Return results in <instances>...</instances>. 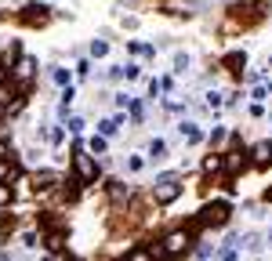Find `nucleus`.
<instances>
[{"instance_id": "f257e3e1", "label": "nucleus", "mask_w": 272, "mask_h": 261, "mask_svg": "<svg viewBox=\"0 0 272 261\" xmlns=\"http://www.w3.org/2000/svg\"><path fill=\"white\" fill-rule=\"evenodd\" d=\"M268 11V0H239V4L232 8V15L239 22H261Z\"/></svg>"}, {"instance_id": "f03ea898", "label": "nucleus", "mask_w": 272, "mask_h": 261, "mask_svg": "<svg viewBox=\"0 0 272 261\" xmlns=\"http://www.w3.org/2000/svg\"><path fill=\"white\" fill-rule=\"evenodd\" d=\"M153 196H156V203H174V199L181 196V181H178V174H163L156 185H153Z\"/></svg>"}, {"instance_id": "7ed1b4c3", "label": "nucleus", "mask_w": 272, "mask_h": 261, "mask_svg": "<svg viewBox=\"0 0 272 261\" xmlns=\"http://www.w3.org/2000/svg\"><path fill=\"white\" fill-rule=\"evenodd\" d=\"M229 221V203H207L200 214H196V225H225Z\"/></svg>"}, {"instance_id": "20e7f679", "label": "nucleus", "mask_w": 272, "mask_h": 261, "mask_svg": "<svg viewBox=\"0 0 272 261\" xmlns=\"http://www.w3.org/2000/svg\"><path fill=\"white\" fill-rule=\"evenodd\" d=\"M73 171H77L80 181H95V178H98V160L91 156V152H77V160H73Z\"/></svg>"}, {"instance_id": "39448f33", "label": "nucleus", "mask_w": 272, "mask_h": 261, "mask_svg": "<svg viewBox=\"0 0 272 261\" xmlns=\"http://www.w3.org/2000/svg\"><path fill=\"white\" fill-rule=\"evenodd\" d=\"M192 247V236L185 232V228H178V232H171L167 239H163V254H185Z\"/></svg>"}, {"instance_id": "423d86ee", "label": "nucleus", "mask_w": 272, "mask_h": 261, "mask_svg": "<svg viewBox=\"0 0 272 261\" xmlns=\"http://www.w3.org/2000/svg\"><path fill=\"white\" fill-rule=\"evenodd\" d=\"M48 8H44V4H29V8H22V15H19V19L26 22V26H44V22H48Z\"/></svg>"}, {"instance_id": "0eeeda50", "label": "nucleus", "mask_w": 272, "mask_h": 261, "mask_svg": "<svg viewBox=\"0 0 272 261\" xmlns=\"http://www.w3.org/2000/svg\"><path fill=\"white\" fill-rule=\"evenodd\" d=\"M178 131H181V138H185L189 145H200V142H203V131H200V124H192V120H185V124H181Z\"/></svg>"}, {"instance_id": "6e6552de", "label": "nucleus", "mask_w": 272, "mask_h": 261, "mask_svg": "<svg viewBox=\"0 0 272 261\" xmlns=\"http://www.w3.org/2000/svg\"><path fill=\"white\" fill-rule=\"evenodd\" d=\"M48 250H51V254H62V250H66V232H62V228L48 232Z\"/></svg>"}, {"instance_id": "1a4fd4ad", "label": "nucleus", "mask_w": 272, "mask_h": 261, "mask_svg": "<svg viewBox=\"0 0 272 261\" xmlns=\"http://www.w3.org/2000/svg\"><path fill=\"white\" fill-rule=\"evenodd\" d=\"M247 66V55H239V51H232V55H225V69H232V73H239Z\"/></svg>"}, {"instance_id": "9d476101", "label": "nucleus", "mask_w": 272, "mask_h": 261, "mask_svg": "<svg viewBox=\"0 0 272 261\" xmlns=\"http://www.w3.org/2000/svg\"><path fill=\"white\" fill-rule=\"evenodd\" d=\"M221 167H225L229 174H236L239 167H243V156H239V152H229V156H221Z\"/></svg>"}, {"instance_id": "9b49d317", "label": "nucleus", "mask_w": 272, "mask_h": 261, "mask_svg": "<svg viewBox=\"0 0 272 261\" xmlns=\"http://www.w3.org/2000/svg\"><path fill=\"white\" fill-rule=\"evenodd\" d=\"M250 156H254V163H268V160H272V145H268V142L254 145V152H250Z\"/></svg>"}, {"instance_id": "f8f14e48", "label": "nucleus", "mask_w": 272, "mask_h": 261, "mask_svg": "<svg viewBox=\"0 0 272 261\" xmlns=\"http://www.w3.org/2000/svg\"><path fill=\"white\" fill-rule=\"evenodd\" d=\"M51 185H58V174H51V171H44V174H37V189H40V192H48Z\"/></svg>"}, {"instance_id": "ddd939ff", "label": "nucleus", "mask_w": 272, "mask_h": 261, "mask_svg": "<svg viewBox=\"0 0 272 261\" xmlns=\"http://www.w3.org/2000/svg\"><path fill=\"white\" fill-rule=\"evenodd\" d=\"M120 124H124V120H102V124H98V134H105V138H113V134L120 131Z\"/></svg>"}, {"instance_id": "4468645a", "label": "nucleus", "mask_w": 272, "mask_h": 261, "mask_svg": "<svg viewBox=\"0 0 272 261\" xmlns=\"http://www.w3.org/2000/svg\"><path fill=\"white\" fill-rule=\"evenodd\" d=\"M149 156H153V160H163V156H167V145H163L160 138H153V142H149Z\"/></svg>"}, {"instance_id": "2eb2a0df", "label": "nucleus", "mask_w": 272, "mask_h": 261, "mask_svg": "<svg viewBox=\"0 0 272 261\" xmlns=\"http://www.w3.org/2000/svg\"><path fill=\"white\" fill-rule=\"evenodd\" d=\"M19 178V163H0V181H15Z\"/></svg>"}, {"instance_id": "dca6fc26", "label": "nucleus", "mask_w": 272, "mask_h": 261, "mask_svg": "<svg viewBox=\"0 0 272 261\" xmlns=\"http://www.w3.org/2000/svg\"><path fill=\"white\" fill-rule=\"evenodd\" d=\"M33 69H37L33 58H22V66H19V73H15V76H19V80H29V76H33Z\"/></svg>"}, {"instance_id": "f3484780", "label": "nucleus", "mask_w": 272, "mask_h": 261, "mask_svg": "<svg viewBox=\"0 0 272 261\" xmlns=\"http://www.w3.org/2000/svg\"><path fill=\"white\" fill-rule=\"evenodd\" d=\"M203 102H207V109H210V113H218L221 105H225V102H221V95H218V91H207V98H203Z\"/></svg>"}, {"instance_id": "a211bd4d", "label": "nucleus", "mask_w": 272, "mask_h": 261, "mask_svg": "<svg viewBox=\"0 0 272 261\" xmlns=\"http://www.w3.org/2000/svg\"><path fill=\"white\" fill-rule=\"evenodd\" d=\"M189 62H192V58H189L185 51H178V55H174V73H185V69H189Z\"/></svg>"}, {"instance_id": "6ab92c4d", "label": "nucleus", "mask_w": 272, "mask_h": 261, "mask_svg": "<svg viewBox=\"0 0 272 261\" xmlns=\"http://www.w3.org/2000/svg\"><path fill=\"white\" fill-rule=\"evenodd\" d=\"M19 55H22V48H19V40H11V48L4 51V62L11 66V62H15V58H19Z\"/></svg>"}, {"instance_id": "aec40b11", "label": "nucleus", "mask_w": 272, "mask_h": 261, "mask_svg": "<svg viewBox=\"0 0 272 261\" xmlns=\"http://www.w3.org/2000/svg\"><path fill=\"white\" fill-rule=\"evenodd\" d=\"M51 76H55V84H62V87L69 84V69H62V66H55V69H51Z\"/></svg>"}, {"instance_id": "412c9836", "label": "nucleus", "mask_w": 272, "mask_h": 261, "mask_svg": "<svg viewBox=\"0 0 272 261\" xmlns=\"http://www.w3.org/2000/svg\"><path fill=\"white\" fill-rule=\"evenodd\" d=\"M91 55H95V58H105V55H109V44L95 40V44H91Z\"/></svg>"}, {"instance_id": "4be33fe9", "label": "nucleus", "mask_w": 272, "mask_h": 261, "mask_svg": "<svg viewBox=\"0 0 272 261\" xmlns=\"http://www.w3.org/2000/svg\"><path fill=\"white\" fill-rule=\"evenodd\" d=\"M11 196H15V192L8 189V181H0V207H8V203H11Z\"/></svg>"}, {"instance_id": "5701e85b", "label": "nucleus", "mask_w": 272, "mask_h": 261, "mask_svg": "<svg viewBox=\"0 0 272 261\" xmlns=\"http://www.w3.org/2000/svg\"><path fill=\"white\" fill-rule=\"evenodd\" d=\"M127 109H131V116H134V120H142V116H145V109H142V102H138V98H131Z\"/></svg>"}, {"instance_id": "b1692460", "label": "nucleus", "mask_w": 272, "mask_h": 261, "mask_svg": "<svg viewBox=\"0 0 272 261\" xmlns=\"http://www.w3.org/2000/svg\"><path fill=\"white\" fill-rule=\"evenodd\" d=\"M91 152H105V134H95V138H91Z\"/></svg>"}, {"instance_id": "393cba45", "label": "nucleus", "mask_w": 272, "mask_h": 261, "mask_svg": "<svg viewBox=\"0 0 272 261\" xmlns=\"http://www.w3.org/2000/svg\"><path fill=\"white\" fill-rule=\"evenodd\" d=\"M203 171H221V156H207V163H203Z\"/></svg>"}, {"instance_id": "a878e982", "label": "nucleus", "mask_w": 272, "mask_h": 261, "mask_svg": "<svg viewBox=\"0 0 272 261\" xmlns=\"http://www.w3.org/2000/svg\"><path fill=\"white\" fill-rule=\"evenodd\" d=\"M225 142V127H214L210 131V145H221Z\"/></svg>"}, {"instance_id": "bb28decb", "label": "nucleus", "mask_w": 272, "mask_h": 261, "mask_svg": "<svg viewBox=\"0 0 272 261\" xmlns=\"http://www.w3.org/2000/svg\"><path fill=\"white\" fill-rule=\"evenodd\" d=\"M142 167H145V156H131L127 160V171H142Z\"/></svg>"}, {"instance_id": "cd10ccee", "label": "nucleus", "mask_w": 272, "mask_h": 261, "mask_svg": "<svg viewBox=\"0 0 272 261\" xmlns=\"http://www.w3.org/2000/svg\"><path fill=\"white\" fill-rule=\"evenodd\" d=\"M124 76H127V80H138L142 69H138V66H124Z\"/></svg>"}, {"instance_id": "c85d7f7f", "label": "nucleus", "mask_w": 272, "mask_h": 261, "mask_svg": "<svg viewBox=\"0 0 272 261\" xmlns=\"http://www.w3.org/2000/svg\"><path fill=\"white\" fill-rule=\"evenodd\" d=\"M134 261H145V257H156V250H131Z\"/></svg>"}, {"instance_id": "c756f323", "label": "nucleus", "mask_w": 272, "mask_h": 261, "mask_svg": "<svg viewBox=\"0 0 272 261\" xmlns=\"http://www.w3.org/2000/svg\"><path fill=\"white\" fill-rule=\"evenodd\" d=\"M69 131H73V134H80V131H84V120H80V116H73V120H69Z\"/></svg>"}, {"instance_id": "7c9ffc66", "label": "nucleus", "mask_w": 272, "mask_h": 261, "mask_svg": "<svg viewBox=\"0 0 272 261\" xmlns=\"http://www.w3.org/2000/svg\"><path fill=\"white\" fill-rule=\"evenodd\" d=\"M4 80H8V69H4V66H0V87H4Z\"/></svg>"}, {"instance_id": "2f4dec72", "label": "nucleus", "mask_w": 272, "mask_h": 261, "mask_svg": "<svg viewBox=\"0 0 272 261\" xmlns=\"http://www.w3.org/2000/svg\"><path fill=\"white\" fill-rule=\"evenodd\" d=\"M0 156H8V142H0Z\"/></svg>"}, {"instance_id": "473e14b6", "label": "nucleus", "mask_w": 272, "mask_h": 261, "mask_svg": "<svg viewBox=\"0 0 272 261\" xmlns=\"http://www.w3.org/2000/svg\"><path fill=\"white\" fill-rule=\"evenodd\" d=\"M4 109H8V105H4V95H0V113H4Z\"/></svg>"}, {"instance_id": "72a5a7b5", "label": "nucleus", "mask_w": 272, "mask_h": 261, "mask_svg": "<svg viewBox=\"0 0 272 261\" xmlns=\"http://www.w3.org/2000/svg\"><path fill=\"white\" fill-rule=\"evenodd\" d=\"M265 199H272V189H268V192H265Z\"/></svg>"}, {"instance_id": "f704fd0d", "label": "nucleus", "mask_w": 272, "mask_h": 261, "mask_svg": "<svg viewBox=\"0 0 272 261\" xmlns=\"http://www.w3.org/2000/svg\"><path fill=\"white\" fill-rule=\"evenodd\" d=\"M268 243H272V232H268Z\"/></svg>"}]
</instances>
